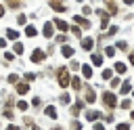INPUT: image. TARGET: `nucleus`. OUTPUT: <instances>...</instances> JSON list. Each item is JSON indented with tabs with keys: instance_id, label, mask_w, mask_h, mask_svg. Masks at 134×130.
I'll return each instance as SVG.
<instances>
[{
	"instance_id": "9b49d317",
	"label": "nucleus",
	"mask_w": 134,
	"mask_h": 130,
	"mask_svg": "<svg viewBox=\"0 0 134 130\" xmlns=\"http://www.w3.org/2000/svg\"><path fill=\"white\" fill-rule=\"evenodd\" d=\"M42 113H44V117H48V120H52V122L59 120V109H57V105H44V107H42Z\"/></svg>"
},
{
	"instance_id": "f3484780",
	"label": "nucleus",
	"mask_w": 134,
	"mask_h": 130,
	"mask_svg": "<svg viewBox=\"0 0 134 130\" xmlns=\"http://www.w3.org/2000/svg\"><path fill=\"white\" fill-rule=\"evenodd\" d=\"M52 23H54L57 31H63V34H67V31H69V23H67L65 19H61V17H52Z\"/></svg>"
},
{
	"instance_id": "f257e3e1",
	"label": "nucleus",
	"mask_w": 134,
	"mask_h": 130,
	"mask_svg": "<svg viewBox=\"0 0 134 130\" xmlns=\"http://www.w3.org/2000/svg\"><path fill=\"white\" fill-rule=\"evenodd\" d=\"M98 99H100V105L107 109V111H113V109H117V92L115 90H100V94H98Z\"/></svg>"
},
{
	"instance_id": "1a4fd4ad",
	"label": "nucleus",
	"mask_w": 134,
	"mask_h": 130,
	"mask_svg": "<svg viewBox=\"0 0 134 130\" xmlns=\"http://www.w3.org/2000/svg\"><path fill=\"white\" fill-rule=\"evenodd\" d=\"M46 40H52L54 38V34H57V27H54V23L52 21H44V25H42V31H40Z\"/></svg>"
},
{
	"instance_id": "680f3d73",
	"label": "nucleus",
	"mask_w": 134,
	"mask_h": 130,
	"mask_svg": "<svg viewBox=\"0 0 134 130\" xmlns=\"http://www.w3.org/2000/svg\"><path fill=\"white\" fill-rule=\"evenodd\" d=\"M0 130H2V122H0Z\"/></svg>"
},
{
	"instance_id": "37998d69",
	"label": "nucleus",
	"mask_w": 134,
	"mask_h": 130,
	"mask_svg": "<svg viewBox=\"0 0 134 130\" xmlns=\"http://www.w3.org/2000/svg\"><path fill=\"white\" fill-rule=\"evenodd\" d=\"M132 105H134V101H132V99H124L117 107H119V109H132Z\"/></svg>"
},
{
	"instance_id": "09e8293b",
	"label": "nucleus",
	"mask_w": 134,
	"mask_h": 130,
	"mask_svg": "<svg viewBox=\"0 0 134 130\" xmlns=\"http://www.w3.org/2000/svg\"><path fill=\"white\" fill-rule=\"evenodd\" d=\"M92 130H107V126L98 120V122H94V124H92Z\"/></svg>"
},
{
	"instance_id": "a878e982",
	"label": "nucleus",
	"mask_w": 134,
	"mask_h": 130,
	"mask_svg": "<svg viewBox=\"0 0 134 130\" xmlns=\"http://www.w3.org/2000/svg\"><path fill=\"white\" fill-rule=\"evenodd\" d=\"M10 50L17 55V57H21L23 52H25V46H23V42H19V40H15L13 44H10Z\"/></svg>"
},
{
	"instance_id": "7ed1b4c3",
	"label": "nucleus",
	"mask_w": 134,
	"mask_h": 130,
	"mask_svg": "<svg viewBox=\"0 0 134 130\" xmlns=\"http://www.w3.org/2000/svg\"><path fill=\"white\" fill-rule=\"evenodd\" d=\"M80 94H82V99H84V103H86V105H94V103L98 101L96 86H92V84H88V82H84V86H82Z\"/></svg>"
},
{
	"instance_id": "a211bd4d",
	"label": "nucleus",
	"mask_w": 134,
	"mask_h": 130,
	"mask_svg": "<svg viewBox=\"0 0 134 130\" xmlns=\"http://www.w3.org/2000/svg\"><path fill=\"white\" fill-rule=\"evenodd\" d=\"M82 86H84V78H82V75H71V84H69V88H71L73 92H80Z\"/></svg>"
},
{
	"instance_id": "f03ea898",
	"label": "nucleus",
	"mask_w": 134,
	"mask_h": 130,
	"mask_svg": "<svg viewBox=\"0 0 134 130\" xmlns=\"http://www.w3.org/2000/svg\"><path fill=\"white\" fill-rule=\"evenodd\" d=\"M54 75H57L59 88H61V90H67L69 84H71V71H69V67H67V65H59L57 71H54Z\"/></svg>"
},
{
	"instance_id": "13d9d810",
	"label": "nucleus",
	"mask_w": 134,
	"mask_h": 130,
	"mask_svg": "<svg viewBox=\"0 0 134 130\" xmlns=\"http://www.w3.org/2000/svg\"><path fill=\"white\" fill-rule=\"evenodd\" d=\"M130 122H134V109L130 111Z\"/></svg>"
},
{
	"instance_id": "a18cd8bd",
	"label": "nucleus",
	"mask_w": 134,
	"mask_h": 130,
	"mask_svg": "<svg viewBox=\"0 0 134 130\" xmlns=\"http://www.w3.org/2000/svg\"><path fill=\"white\" fill-rule=\"evenodd\" d=\"M92 13H94V10H92V6H90V4H82V13H80V15H84V17H90Z\"/></svg>"
},
{
	"instance_id": "c03bdc74",
	"label": "nucleus",
	"mask_w": 134,
	"mask_h": 130,
	"mask_svg": "<svg viewBox=\"0 0 134 130\" xmlns=\"http://www.w3.org/2000/svg\"><path fill=\"white\" fill-rule=\"evenodd\" d=\"M115 122V117H113V111H107L105 115H103V124L107 126V124H113Z\"/></svg>"
},
{
	"instance_id": "c85d7f7f",
	"label": "nucleus",
	"mask_w": 134,
	"mask_h": 130,
	"mask_svg": "<svg viewBox=\"0 0 134 130\" xmlns=\"http://www.w3.org/2000/svg\"><path fill=\"white\" fill-rule=\"evenodd\" d=\"M119 84H121V75H117V73H115V75L109 80V90H115V92H117Z\"/></svg>"
},
{
	"instance_id": "4be33fe9",
	"label": "nucleus",
	"mask_w": 134,
	"mask_h": 130,
	"mask_svg": "<svg viewBox=\"0 0 134 130\" xmlns=\"http://www.w3.org/2000/svg\"><path fill=\"white\" fill-rule=\"evenodd\" d=\"M113 71H115L117 75H126V73H128V63H124V61H115V63H113Z\"/></svg>"
},
{
	"instance_id": "4c0bfd02",
	"label": "nucleus",
	"mask_w": 134,
	"mask_h": 130,
	"mask_svg": "<svg viewBox=\"0 0 134 130\" xmlns=\"http://www.w3.org/2000/svg\"><path fill=\"white\" fill-rule=\"evenodd\" d=\"M117 31H119V25H117V23H111V25L107 27V36H109V38L117 36Z\"/></svg>"
},
{
	"instance_id": "6e6d98bb",
	"label": "nucleus",
	"mask_w": 134,
	"mask_h": 130,
	"mask_svg": "<svg viewBox=\"0 0 134 130\" xmlns=\"http://www.w3.org/2000/svg\"><path fill=\"white\" fill-rule=\"evenodd\" d=\"M29 130H44V128H42V126H38V124H34V126H31Z\"/></svg>"
},
{
	"instance_id": "f704fd0d",
	"label": "nucleus",
	"mask_w": 134,
	"mask_h": 130,
	"mask_svg": "<svg viewBox=\"0 0 134 130\" xmlns=\"http://www.w3.org/2000/svg\"><path fill=\"white\" fill-rule=\"evenodd\" d=\"M69 31H71V36H75V38L80 40V38H82V31H84V29H82L80 25H75V23H71V25H69Z\"/></svg>"
},
{
	"instance_id": "79ce46f5",
	"label": "nucleus",
	"mask_w": 134,
	"mask_h": 130,
	"mask_svg": "<svg viewBox=\"0 0 134 130\" xmlns=\"http://www.w3.org/2000/svg\"><path fill=\"white\" fill-rule=\"evenodd\" d=\"M80 69H82V63L75 61V59H71L69 61V71H80Z\"/></svg>"
},
{
	"instance_id": "cd10ccee",
	"label": "nucleus",
	"mask_w": 134,
	"mask_h": 130,
	"mask_svg": "<svg viewBox=\"0 0 134 130\" xmlns=\"http://www.w3.org/2000/svg\"><path fill=\"white\" fill-rule=\"evenodd\" d=\"M19 82H21V75H19V73H15V71H13V73H8V75H6V84H8V86H17Z\"/></svg>"
},
{
	"instance_id": "4468645a",
	"label": "nucleus",
	"mask_w": 134,
	"mask_h": 130,
	"mask_svg": "<svg viewBox=\"0 0 134 130\" xmlns=\"http://www.w3.org/2000/svg\"><path fill=\"white\" fill-rule=\"evenodd\" d=\"M132 80L130 78H126V80H121V84H119V88H117V94H121V96H126V94H130L132 92Z\"/></svg>"
},
{
	"instance_id": "7c9ffc66",
	"label": "nucleus",
	"mask_w": 134,
	"mask_h": 130,
	"mask_svg": "<svg viewBox=\"0 0 134 130\" xmlns=\"http://www.w3.org/2000/svg\"><path fill=\"white\" fill-rule=\"evenodd\" d=\"M115 52H117V48H115L113 44H107V46H103V55H105V57L113 59V57H115Z\"/></svg>"
},
{
	"instance_id": "a19ab883",
	"label": "nucleus",
	"mask_w": 134,
	"mask_h": 130,
	"mask_svg": "<svg viewBox=\"0 0 134 130\" xmlns=\"http://www.w3.org/2000/svg\"><path fill=\"white\" fill-rule=\"evenodd\" d=\"M29 105H31V109H42V107H44V103H42V99H40V96H34Z\"/></svg>"
},
{
	"instance_id": "ea45409f",
	"label": "nucleus",
	"mask_w": 134,
	"mask_h": 130,
	"mask_svg": "<svg viewBox=\"0 0 134 130\" xmlns=\"http://www.w3.org/2000/svg\"><path fill=\"white\" fill-rule=\"evenodd\" d=\"M115 130H132V122H115Z\"/></svg>"
},
{
	"instance_id": "72a5a7b5",
	"label": "nucleus",
	"mask_w": 134,
	"mask_h": 130,
	"mask_svg": "<svg viewBox=\"0 0 134 130\" xmlns=\"http://www.w3.org/2000/svg\"><path fill=\"white\" fill-rule=\"evenodd\" d=\"M29 107H31V105H29L27 101H23V99H17V105H15V109H19L21 113H25V111H27Z\"/></svg>"
},
{
	"instance_id": "393cba45",
	"label": "nucleus",
	"mask_w": 134,
	"mask_h": 130,
	"mask_svg": "<svg viewBox=\"0 0 134 130\" xmlns=\"http://www.w3.org/2000/svg\"><path fill=\"white\" fill-rule=\"evenodd\" d=\"M54 44H59V46H63V44H69V36L67 34H63V31H59V34H54Z\"/></svg>"
},
{
	"instance_id": "6ab92c4d",
	"label": "nucleus",
	"mask_w": 134,
	"mask_h": 130,
	"mask_svg": "<svg viewBox=\"0 0 134 130\" xmlns=\"http://www.w3.org/2000/svg\"><path fill=\"white\" fill-rule=\"evenodd\" d=\"M103 2H105V8L111 13V17L119 15V4H117V0H103Z\"/></svg>"
},
{
	"instance_id": "20e7f679",
	"label": "nucleus",
	"mask_w": 134,
	"mask_h": 130,
	"mask_svg": "<svg viewBox=\"0 0 134 130\" xmlns=\"http://www.w3.org/2000/svg\"><path fill=\"white\" fill-rule=\"evenodd\" d=\"M84 111H86V103H84L82 96H77V99L69 105V113H71V117H80Z\"/></svg>"
},
{
	"instance_id": "473e14b6",
	"label": "nucleus",
	"mask_w": 134,
	"mask_h": 130,
	"mask_svg": "<svg viewBox=\"0 0 134 130\" xmlns=\"http://www.w3.org/2000/svg\"><path fill=\"white\" fill-rule=\"evenodd\" d=\"M15 17H17V25H19V27H25V25H27V21H29V17H27L25 13H17Z\"/></svg>"
},
{
	"instance_id": "052dcab7",
	"label": "nucleus",
	"mask_w": 134,
	"mask_h": 130,
	"mask_svg": "<svg viewBox=\"0 0 134 130\" xmlns=\"http://www.w3.org/2000/svg\"><path fill=\"white\" fill-rule=\"evenodd\" d=\"M75 2H80V4H84V0H75Z\"/></svg>"
},
{
	"instance_id": "58836bf2",
	"label": "nucleus",
	"mask_w": 134,
	"mask_h": 130,
	"mask_svg": "<svg viewBox=\"0 0 134 130\" xmlns=\"http://www.w3.org/2000/svg\"><path fill=\"white\" fill-rule=\"evenodd\" d=\"M2 57H4V61H6V63H13L17 55H15L13 50H8V48H6V50H2Z\"/></svg>"
},
{
	"instance_id": "e433bc0d",
	"label": "nucleus",
	"mask_w": 134,
	"mask_h": 130,
	"mask_svg": "<svg viewBox=\"0 0 134 130\" xmlns=\"http://www.w3.org/2000/svg\"><path fill=\"white\" fill-rule=\"evenodd\" d=\"M21 80H25V82H29V84H31V82H36V80H38V73H36V71H25V73L21 75Z\"/></svg>"
},
{
	"instance_id": "b1692460",
	"label": "nucleus",
	"mask_w": 134,
	"mask_h": 130,
	"mask_svg": "<svg viewBox=\"0 0 134 130\" xmlns=\"http://www.w3.org/2000/svg\"><path fill=\"white\" fill-rule=\"evenodd\" d=\"M113 75H115L113 67H100V80H103V82H109Z\"/></svg>"
},
{
	"instance_id": "8fccbe9b",
	"label": "nucleus",
	"mask_w": 134,
	"mask_h": 130,
	"mask_svg": "<svg viewBox=\"0 0 134 130\" xmlns=\"http://www.w3.org/2000/svg\"><path fill=\"white\" fill-rule=\"evenodd\" d=\"M4 130H23V126H19V124H15V122H10L8 126H4Z\"/></svg>"
},
{
	"instance_id": "c756f323",
	"label": "nucleus",
	"mask_w": 134,
	"mask_h": 130,
	"mask_svg": "<svg viewBox=\"0 0 134 130\" xmlns=\"http://www.w3.org/2000/svg\"><path fill=\"white\" fill-rule=\"evenodd\" d=\"M67 130H84V124L77 117H71V122L67 124Z\"/></svg>"
},
{
	"instance_id": "864d4df0",
	"label": "nucleus",
	"mask_w": 134,
	"mask_h": 130,
	"mask_svg": "<svg viewBox=\"0 0 134 130\" xmlns=\"http://www.w3.org/2000/svg\"><path fill=\"white\" fill-rule=\"evenodd\" d=\"M4 15H6V6L0 4V19H4Z\"/></svg>"
},
{
	"instance_id": "423d86ee",
	"label": "nucleus",
	"mask_w": 134,
	"mask_h": 130,
	"mask_svg": "<svg viewBox=\"0 0 134 130\" xmlns=\"http://www.w3.org/2000/svg\"><path fill=\"white\" fill-rule=\"evenodd\" d=\"M29 61H31L34 65H42V63L46 61V50H42V48H34V50L29 52Z\"/></svg>"
},
{
	"instance_id": "bb28decb",
	"label": "nucleus",
	"mask_w": 134,
	"mask_h": 130,
	"mask_svg": "<svg viewBox=\"0 0 134 130\" xmlns=\"http://www.w3.org/2000/svg\"><path fill=\"white\" fill-rule=\"evenodd\" d=\"M23 2H25V0H4V6L10 8V10H19V8L23 6Z\"/></svg>"
},
{
	"instance_id": "412c9836",
	"label": "nucleus",
	"mask_w": 134,
	"mask_h": 130,
	"mask_svg": "<svg viewBox=\"0 0 134 130\" xmlns=\"http://www.w3.org/2000/svg\"><path fill=\"white\" fill-rule=\"evenodd\" d=\"M23 34H25V38H36V36L40 34V29H38L34 23H27V25L23 27Z\"/></svg>"
},
{
	"instance_id": "5fc2aeb1",
	"label": "nucleus",
	"mask_w": 134,
	"mask_h": 130,
	"mask_svg": "<svg viewBox=\"0 0 134 130\" xmlns=\"http://www.w3.org/2000/svg\"><path fill=\"white\" fill-rule=\"evenodd\" d=\"M121 2H124L126 6H134V0H121Z\"/></svg>"
},
{
	"instance_id": "3c124183",
	"label": "nucleus",
	"mask_w": 134,
	"mask_h": 130,
	"mask_svg": "<svg viewBox=\"0 0 134 130\" xmlns=\"http://www.w3.org/2000/svg\"><path fill=\"white\" fill-rule=\"evenodd\" d=\"M128 65H132V67H134V48H130V50H128Z\"/></svg>"
},
{
	"instance_id": "dca6fc26",
	"label": "nucleus",
	"mask_w": 134,
	"mask_h": 130,
	"mask_svg": "<svg viewBox=\"0 0 134 130\" xmlns=\"http://www.w3.org/2000/svg\"><path fill=\"white\" fill-rule=\"evenodd\" d=\"M15 88V94H19V96H25L27 92H29V88H31V84L29 82H25V80H21L17 86H13Z\"/></svg>"
},
{
	"instance_id": "ddd939ff",
	"label": "nucleus",
	"mask_w": 134,
	"mask_h": 130,
	"mask_svg": "<svg viewBox=\"0 0 134 130\" xmlns=\"http://www.w3.org/2000/svg\"><path fill=\"white\" fill-rule=\"evenodd\" d=\"M59 55L63 59H73L75 57V48L71 44H63V46H59Z\"/></svg>"
},
{
	"instance_id": "5701e85b",
	"label": "nucleus",
	"mask_w": 134,
	"mask_h": 130,
	"mask_svg": "<svg viewBox=\"0 0 134 130\" xmlns=\"http://www.w3.org/2000/svg\"><path fill=\"white\" fill-rule=\"evenodd\" d=\"M19 36H21V31H17L15 27H6V29H4V38H6V40H10V42L19 40Z\"/></svg>"
},
{
	"instance_id": "4d7b16f0",
	"label": "nucleus",
	"mask_w": 134,
	"mask_h": 130,
	"mask_svg": "<svg viewBox=\"0 0 134 130\" xmlns=\"http://www.w3.org/2000/svg\"><path fill=\"white\" fill-rule=\"evenodd\" d=\"M50 130H65V128H63V126H59V124H57V126H52V128H50Z\"/></svg>"
},
{
	"instance_id": "aec40b11",
	"label": "nucleus",
	"mask_w": 134,
	"mask_h": 130,
	"mask_svg": "<svg viewBox=\"0 0 134 130\" xmlns=\"http://www.w3.org/2000/svg\"><path fill=\"white\" fill-rule=\"evenodd\" d=\"M71 101H73V96H71V92H67V90H63V92L59 94V105H61V107H69V105H71Z\"/></svg>"
},
{
	"instance_id": "49530a36",
	"label": "nucleus",
	"mask_w": 134,
	"mask_h": 130,
	"mask_svg": "<svg viewBox=\"0 0 134 130\" xmlns=\"http://www.w3.org/2000/svg\"><path fill=\"white\" fill-rule=\"evenodd\" d=\"M36 122H34V117L31 115H23V126H27V128H31Z\"/></svg>"
},
{
	"instance_id": "2f4dec72",
	"label": "nucleus",
	"mask_w": 134,
	"mask_h": 130,
	"mask_svg": "<svg viewBox=\"0 0 134 130\" xmlns=\"http://www.w3.org/2000/svg\"><path fill=\"white\" fill-rule=\"evenodd\" d=\"M0 117H4V120H8V122H15V109H4V107H2Z\"/></svg>"
},
{
	"instance_id": "0eeeda50",
	"label": "nucleus",
	"mask_w": 134,
	"mask_h": 130,
	"mask_svg": "<svg viewBox=\"0 0 134 130\" xmlns=\"http://www.w3.org/2000/svg\"><path fill=\"white\" fill-rule=\"evenodd\" d=\"M82 115H84V120H86V122H90V124H94V122H98V120H103V115H105V113H103L100 109H86V111H84Z\"/></svg>"
},
{
	"instance_id": "de8ad7c7",
	"label": "nucleus",
	"mask_w": 134,
	"mask_h": 130,
	"mask_svg": "<svg viewBox=\"0 0 134 130\" xmlns=\"http://www.w3.org/2000/svg\"><path fill=\"white\" fill-rule=\"evenodd\" d=\"M54 48H57V44H54V42H50V44L46 46V57H52V55H54Z\"/></svg>"
},
{
	"instance_id": "603ef678",
	"label": "nucleus",
	"mask_w": 134,
	"mask_h": 130,
	"mask_svg": "<svg viewBox=\"0 0 134 130\" xmlns=\"http://www.w3.org/2000/svg\"><path fill=\"white\" fill-rule=\"evenodd\" d=\"M6 46H8V40H6V38H0V52L6 50Z\"/></svg>"
},
{
	"instance_id": "9d476101",
	"label": "nucleus",
	"mask_w": 134,
	"mask_h": 130,
	"mask_svg": "<svg viewBox=\"0 0 134 130\" xmlns=\"http://www.w3.org/2000/svg\"><path fill=\"white\" fill-rule=\"evenodd\" d=\"M90 65H92V67H103V65H105V55H103V50H92V52H90Z\"/></svg>"
},
{
	"instance_id": "f8f14e48",
	"label": "nucleus",
	"mask_w": 134,
	"mask_h": 130,
	"mask_svg": "<svg viewBox=\"0 0 134 130\" xmlns=\"http://www.w3.org/2000/svg\"><path fill=\"white\" fill-rule=\"evenodd\" d=\"M71 21H73L75 25H80L82 29H90V27H92L90 19H88V17H84V15H80V13H77V15H73V17H71Z\"/></svg>"
},
{
	"instance_id": "2eb2a0df",
	"label": "nucleus",
	"mask_w": 134,
	"mask_h": 130,
	"mask_svg": "<svg viewBox=\"0 0 134 130\" xmlns=\"http://www.w3.org/2000/svg\"><path fill=\"white\" fill-rule=\"evenodd\" d=\"M80 75H82L86 82H90V80H92V75H94V69H92V65H90V63H82Z\"/></svg>"
},
{
	"instance_id": "c9c22d12",
	"label": "nucleus",
	"mask_w": 134,
	"mask_h": 130,
	"mask_svg": "<svg viewBox=\"0 0 134 130\" xmlns=\"http://www.w3.org/2000/svg\"><path fill=\"white\" fill-rule=\"evenodd\" d=\"M115 48H117L119 52H128V50H130V44H128V40H117Z\"/></svg>"
},
{
	"instance_id": "6e6552de",
	"label": "nucleus",
	"mask_w": 134,
	"mask_h": 130,
	"mask_svg": "<svg viewBox=\"0 0 134 130\" xmlns=\"http://www.w3.org/2000/svg\"><path fill=\"white\" fill-rule=\"evenodd\" d=\"M48 6L54 10V13H67L69 10V4H67V0H48Z\"/></svg>"
},
{
	"instance_id": "39448f33",
	"label": "nucleus",
	"mask_w": 134,
	"mask_h": 130,
	"mask_svg": "<svg viewBox=\"0 0 134 130\" xmlns=\"http://www.w3.org/2000/svg\"><path fill=\"white\" fill-rule=\"evenodd\" d=\"M80 48H82L84 52H92V50L96 48V40H94L92 36H82V38H80Z\"/></svg>"
},
{
	"instance_id": "bf43d9fd",
	"label": "nucleus",
	"mask_w": 134,
	"mask_h": 130,
	"mask_svg": "<svg viewBox=\"0 0 134 130\" xmlns=\"http://www.w3.org/2000/svg\"><path fill=\"white\" fill-rule=\"evenodd\" d=\"M130 99H132V101H134V88H132V96H130Z\"/></svg>"
}]
</instances>
